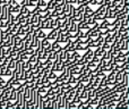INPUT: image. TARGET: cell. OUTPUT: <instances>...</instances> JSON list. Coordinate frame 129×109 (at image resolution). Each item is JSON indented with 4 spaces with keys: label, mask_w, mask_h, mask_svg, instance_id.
Returning <instances> with one entry per match:
<instances>
[{
    "label": "cell",
    "mask_w": 129,
    "mask_h": 109,
    "mask_svg": "<svg viewBox=\"0 0 129 109\" xmlns=\"http://www.w3.org/2000/svg\"><path fill=\"white\" fill-rule=\"evenodd\" d=\"M71 7H73V5L69 4V2H64V4L62 5V11H63V14L66 16H69V13H70Z\"/></svg>",
    "instance_id": "cell-9"
},
{
    "label": "cell",
    "mask_w": 129,
    "mask_h": 109,
    "mask_svg": "<svg viewBox=\"0 0 129 109\" xmlns=\"http://www.w3.org/2000/svg\"><path fill=\"white\" fill-rule=\"evenodd\" d=\"M102 5V0H91L89 1V6H100Z\"/></svg>",
    "instance_id": "cell-26"
},
{
    "label": "cell",
    "mask_w": 129,
    "mask_h": 109,
    "mask_svg": "<svg viewBox=\"0 0 129 109\" xmlns=\"http://www.w3.org/2000/svg\"><path fill=\"white\" fill-rule=\"evenodd\" d=\"M19 14H20V15H23V16H25V17H26V16L31 15V9H29V7L25 6V5H22V6H20Z\"/></svg>",
    "instance_id": "cell-5"
},
{
    "label": "cell",
    "mask_w": 129,
    "mask_h": 109,
    "mask_svg": "<svg viewBox=\"0 0 129 109\" xmlns=\"http://www.w3.org/2000/svg\"><path fill=\"white\" fill-rule=\"evenodd\" d=\"M67 31H68L70 34H76V32L78 31L77 23H76L74 19H73V22H71V24L69 25V27H68V30H67Z\"/></svg>",
    "instance_id": "cell-3"
},
{
    "label": "cell",
    "mask_w": 129,
    "mask_h": 109,
    "mask_svg": "<svg viewBox=\"0 0 129 109\" xmlns=\"http://www.w3.org/2000/svg\"><path fill=\"white\" fill-rule=\"evenodd\" d=\"M76 1H77V0H67V2H69V4H71V5H75Z\"/></svg>",
    "instance_id": "cell-34"
},
{
    "label": "cell",
    "mask_w": 129,
    "mask_h": 109,
    "mask_svg": "<svg viewBox=\"0 0 129 109\" xmlns=\"http://www.w3.org/2000/svg\"><path fill=\"white\" fill-rule=\"evenodd\" d=\"M87 47L91 48V49H95L96 48V41L94 39H91V40L87 42Z\"/></svg>",
    "instance_id": "cell-22"
},
{
    "label": "cell",
    "mask_w": 129,
    "mask_h": 109,
    "mask_svg": "<svg viewBox=\"0 0 129 109\" xmlns=\"http://www.w3.org/2000/svg\"><path fill=\"white\" fill-rule=\"evenodd\" d=\"M17 2L20 5V6H22V5H24V0H17Z\"/></svg>",
    "instance_id": "cell-35"
},
{
    "label": "cell",
    "mask_w": 129,
    "mask_h": 109,
    "mask_svg": "<svg viewBox=\"0 0 129 109\" xmlns=\"http://www.w3.org/2000/svg\"><path fill=\"white\" fill-rule=\"evenodd\" d=\"M52 60H50V59H45V60H43V67H45V68H49V69H51V67H52Z\"/></svg>",
    "instance_id": "cell-21"
},
{
    "label": "cell",
    "mask_w": 129,
    "mask_h": 109,
    "mask_svg": "<svg viewBox=\"0 0 129 109\" xmlns=\"http://www.w3.org/2000/svg\"><path fill=\"white\" fill-rule=\"evenodd\" d=\"M114 39H116V34L113 33H108L107 35H104V41L108 43H112L114 41Z\"/></svg>",
    "instance_id": "cell-13"
},
{
    "label": "cell",
    "mask_w": 129,
    "mask_h": 109,
    "mask_svg": "<svg viewBox=\"0 0 129 109\" xmlns=\"http://www.w3.org/2000/svg\"><path fill=\"white\" fill-rule=\"evenodd\" d=\"M58 77V74H57V72H54V71H50V73L48 74V78H49L50 81H53V80H56V78Z\"/></svg>",
    "instance_id": "cell-20"
},
{
    "label": "cell",
    "mask_w": 129,
    "mask_h": 109,
    "mask_svg": "<svg viewBox=\"0 0 129 109\" xmlns=\"http://www.w3.org/2000/svg\"><path fill=\"white\" fill-rule=\"evenodd\" d=\"M41 29L50 30V19L49 18H43V19L41 20Z\"/></svg>",
    "instance_id": "cell-10"
},
{
    "label": "cell",
    "mask_w": 129,
    "mask_h": 109,
    "mask_svg": "<svg viewBox=\"0 0 129 109\" xmlns=\"http://www.w3.org/2000/svg\"><path fill=\"white\" fill-rule=\"evenodd\" d=\"M58 33H59V29H51V31H50V33L47 35L48 40L50 41H53L57 39V36H58Z\"/></svg>",
    "instance_id": "cell-2"
},
{
    "label": "cell",
    "mask_w": 129,
    "mask_h": 109,
    "mask_svg": "<svg viewBox=\"0 0 129 109\" xmlns=\"http://www.w3.org/2000/svg\"><path fill=\"white\" fill-rule=\"evenodd\" d=\"M47 4H48V0H38V5L36 6L41 7V8H44V7H47Z\"/></svg>",
    "instance_id": "cell-25"
},
{
    "label": "cell",
    "mask_w": 129,
    "mask_h": 109,
    "mask_svg": "<svg viewBox=\"0 0 129 109\" xmlns=\"http://www.w3.org/2000/svg\"><path fill=\"white\" fill-rule=\"evenodd\" d=\"M93 56H94V54H93V49H91V48H88V49H86L84 51V55H83V57H85L87 60H92V58H93Z\"/></svg>",
    "instance_id": "cell-11"
},
{
    "label": "cell",
    "mask_w": 129,
    "mask_h": 109,
    "mask_svg": "<svg viewBox=\"0 0 129 109\" xmlns=\"http://www.w3.org/2000/svg\"><path fill=\"white\" fill-rule=\"evenodd\" d=\"M121 83H122L125 86L129 88V73H123L122 74V81H121Z\"/></svg>",
    "instance_id": "cell-17"
},
{
    "label": "cell",
    "mask_w": 129,
    "mask_h": 109,
    "mask_svg": "<svg viewBox=\"0 0 129 109\" xmlns=\"http://www.w3.org/2000/svg\"><path fill=\"white\" fill-rule=\"evenodd\" d=\"M7 57H9V59H11V60H19V52L11 49Z\"/></svg>",
    "instance_id": "cell-8"
},
{
    "label": "cell",
    "mask_w": 129,
    "mask_h": 109,
    "mask_svg": "<svg viewBox=\"0 0 129 109\" xmlns=\"http://www.w3.org/2000/svg\"><path fill=\"white\" fill-rule=\"evenodd\" d=\"M112 0H102V5L103 6H109L110 4H111Z\"/></svg>",
    "instance_id": "cell-31"
},
{
    "label": "cell",
    "mask_w": 129,
    "mask_h": 109,
    "mask_svg": "<svg viewBox=\"0 0 129 109\" xmlns=\"http://www.w3.org/2000/svg\"><path fill=\"white\" fill-rule=\"evenodd\" d=\"M61 49H62V46H61V43H59L58 41L53 40L51 42V50H53V51H56V52H59Z\"/></svg>",
    "instance_id": "cell-4"
},
{
    "label": "cell",
    "mask_w": 129,
    "mask_h": 109,
    "mask_svg": "<svg viewBox=\"0 0 129 109\" xmlns=\"http://www.w3.org/2000/svg\"><path fill=\"white\" fill-rule=\"evenodd\" d=\"M7 100H0V109H6Z\"/></svg>",
    "instance_id": "cell-30"
},
{
    "label": "cell",
    "mask_w": 129,
    "mask_h": 109,
    "mask_svg": "<svg viewBox=\"0 0 129 109\" xmlns=\"http://www.w3.org/2000/svg\"><path fill=\"white\" fill-rule=\"evenodd\" d=\"M123 6H129V0H122Z\"/></svg>",
    "instance_id": "cell-33"
},
{
    "label": "cell",
    "mask_w": 129,
    "mask_h": 109,
    "mask_svg": "<svg viewBox=\"0 0 129 109\" xmlns=\"http://www.w3.org/2000/svg\"><path fill=\"white\" fill-rule=\"evenodd\" d=\"M101 47H102L104 50H109V49H111L112 45H111V43H108V42H105V41H104V43H103Z\"/></svg>",
    "instance_id": "cell-27"
},
{
    "label": "cell",
    "mask_w": 129,
    "mask_h": 109,
    "mask_svg": "<svg viewBox=\"0 0 129 109\" xmlns=\"http://www.w3.org/2000/svg\"><path fill=\"white\" fill-rule=\"evenodd\" d=\"M36 5H38V0H28V7L29 8H33V7H35Z\"/></svg>",
    "instance_id": "cell-29"
},
{
    "label": "cell",
    "mask_w": 129,
    "mask_h": 109,
    "mask_svg": "<svg viewBox=\"0 0 129 109\" xmlns=\"http://www.w3.org/2000/svg\"><path fill=\"white\" fill-rule=\"evenodd\" d=\"M110 24H111V23L109 22V19H108V18H104V19L101 20V23H100L99 26H100V30L101 29H108V27L110 26ZM100 30H99V31H100Z\"/></svg>",
    "instance_id": "cell-15"
},
{
    "label": "cell",
    "mask_w": 129,
    "mask_h": 109,
    "mask_svg": "<svg viewBox=\"0 0 129 109\" xmlns=\"http://www.w3.org/2000/svg\"><path fill=\"white\" fill-rule=\"evenodd\" d=\"M9 8V10L11 11V14H18L19 13V10H20V5L19 4H17V5H15V6H13V7H8Z\"/></svg>",
    "instance_id": "cell-18"
},
{
    "label": "cell",
    "mask_w": 129,
    "mask_h": 109,
    "mask_svg": "<svg viewBox=\"0 0 129 109\" xmlns=\"http://www.w3.org/2000/svg\"><path fill=\"white\" fill-rule=\"evenodd\" d=\"M2 31H4V30H2V29H0V38H1V34H2Z\"/></svg>",
    "instance_id": "cell-36"
},
{
    "label": "cell",
    "mask_w": 129,
    "mask_h": 109,
    "mask_svg": "<svg viewBox=\"0 0 129 109\" xmlns=\"http://www.w3.org/2000/svg\"><path fill=\"white\" fill-rule=\"evenodd\" d=\"M5 57H6V56H4V55H1V54H0V64H2V61H4Z\"/></svg>",
    "instance_id": "cell-32"
},
{
    "label": "cell",
    "mask_w": 129,
    "mask_h": 109,
    "mask_svg": "<svg viewBox=\"0 0 129 109\" xmlns=\"http://www.w3.org/2000/svg\"><path fill=\"white\" fill-rule=\"evenodd\" d=\"M57 55H58V52H56V51H53V50L50 49L49 51L47 52V56H48L47 59H50V60H52V61H53V60L57 58Z\"/></svg>",
    "instance_id": "cell-16"
},
{
    "label": "cell",
    "mask_w": 129,
    "mask_h": 109,
    "mask_svg": "<svg viewBox=\"0 0 129 109\" xmlns=\"http://www.w3.org/2000/svg\"><path fill=\"white\" fill-rule=\"evenodd\" d=\"M86 23L89 25V26H92V25H94L96 23V20H95V18H94L93 16H89L88 18H86Z\"/></svg>",
    "instance_id": "cell-24"
},
{
    "label": "cell",
    "mask_w": 129,
    "mask_h": 109,
    "mask_svg": "<svg viewBox=\"0 0 129 109\" xmlns=\"http://www.w3.org/2000/svg\"><path fill=\"white\" fill-rule=\"evenodd\" d=\"M41 46H42L43 49H44V52H48L51 49V41L48 40V38L45 36V38H43L42 40H41Z\"/></svg>",
    "instance_id": "cell-1"
},
{
    "label": "cell",
    "mask_w": 129,
    "mask_h": 109,
    "mask_svg": "<svg viewBox=\"0 0 129 109\" xmlns=\"http://www.w3.org/2000/svg\"><path fill=\"white\" fill-rule=\"evenodd\" d=\"M69 109H77V103L75 102V101H69V106H68Z\"/></svg>",
    "instance_id": "cell-28"
},
{
    "label": "cell",
    "mask_w": 129,
    "mask_h": 109,
    "mask_svg": "<svg viewBox=\"0 0 129 109\" xmlns=\"http://www.w3.org/2000/svg\"><path fill=\"white\" fill-rule=\"evenodd\" d=\"M105 51H107V50H104L102 47H96L95 49L93 50V54H94V56H96V57L102 58V56L104 55Z\"/></svg>",
    "instance_id": "cell-6"
},
{
    "label": "cell",
    "mask_w": 129,
    "mask_h": 109,
    "mask_svg": "<svg viewBox=\"0 0 129 109\" xmlns=\"http://www.w3.org/2000/svg\"><path fill=\"white\" fill-rule=\"evenodd\" d=\"M93 15H94V10L91 8V6H89V5H86L85 10H84V17L85 18H88L89 16H93Z\"/></svg>",
    "instance_id": "cell-7"
},
{
    "label": "cell",
    "mask_w": 129,
    "mask_h": 109,
    "mask_svg": "<svg viewBox=\"0 0 129 109\" xmlns=\"http://www.w3.org/2000/svg\"><path fill=\"white\" fill-rule=\"evenodd\" d=\"M45 108H51V99L49 97L43 99L42 101V109H45Z\"/></svg>",
    "instance_id": "cell-14"
},
{
    "label": "cell",
    "mask_w": 129,
    "mask_h": 109,
    "mask_svg": "<svg viewBox=\"0 0 129 109\" xmlns=\"http://www.w3.org/2000/svg\"><path fill=\"white\" fill-rule=\"evenodd\" d=\"M56 7V2L53 1V0H48V4H47V8L49 9V10H52V9Z\"/></svg>",
    "instance_id": "cell-23"
},
{
    "label": "cell",
    "mask_w": 129,
    "mask_h": 109,
    "mask_svg": "<svg viewBox=\"0 0 129 109\" xmlns=\"http://www.w3.org/2000/svg\"><path fill=\"white\" fill-rule=\"evenodd\" d=\"M86 67L89 69L91 72H95L96 69H99V66H98V64H95L94 61H92V60H89L88 62L86 64Z\"/></svg>",
    "instance_id": "cell-12"
},
{
    "label": "cell",
    "mask_w": 129,
    "mask_h": 109,
    "mask_svg": "<svg viewBox=\"0 0 129 109\" xmlns=\"http://www.w3.org/2000/svg\"><path fill=\"white\" fill-rule=\"evenodd\" d=\"M121 50H122V51H128L129 50V39L123 40L122 45H121Z\"/></svg>",
    "instance_id": "cell-19"
}]
</instances>
